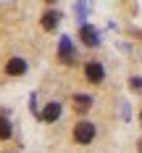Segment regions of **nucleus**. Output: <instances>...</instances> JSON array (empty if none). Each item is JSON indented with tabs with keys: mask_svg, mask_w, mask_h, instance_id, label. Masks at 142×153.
<instances>
[{
	"mask_svg": "<svg viewBox=\"0 0 142 153\" xmlns=\"http://www.w3.org/2000/svg\"><path fill=\"white\" fill-rule=\"evenodd\" d=\"M95 137V124L92 122H79L74 127V140H77L79 145H87V143H92Z\"/></svg>",
	"mask_w": 142,
	"mask_h": 153,
	"instance_id": "1",
	"label": "nucleus"
},
{
	"mask_svg": "<svg viewBox=\"0 0 142 153\" xmlns=\"http://www.w3.org/2000/svg\"><path fill=\"white\" fill-rule=\"evenodd\" d=\"M84 76H87V82H92V85H100V82L105 79V69H103L97 61H90L87 66H84Z\"/></svg>",
	"mask_w": 142,
	"mask_h": 153,
	"instance_id": "2",
	"label": "nucleus"
},
{
	"mask_svg": "<svg viewBox=\"0 0 142 153\" xmlns=\"http://www.w3.org/2000/svg\"><path fill=\"white\" fill-rule=\"evenodd\" d=\"M79 37H82V42H84V45H90V48H95L97 42H100L97 29H95V27H90V24H84V27L79 29Z\"/></svg>",
	"mask_w": 142,
	"mask_h": 153,
	"instance_id": "3",
	"label": "nucleus"
},
{
	"mask_svg": "<svg viewBox=\"0 0 142 153\" xmlns=\"http://www.w3.org/2000/svg\"><path fill=\"white\" fill-rule=\"evenodd\" d=\"M5 71H8L11 76H21L24 71H26V61H24V58H11L8 66H5Z\"/></svg>",
	"mask_w": 142,
	"mask_h": 153,
	"instance_id": "4",
	"label": "nucleus"
},
{
	"mask_svg": "<svg viewBox=\"0 0 142 153\" xmlns=\"http://www.w3.org/2000/svg\"><path fill=\"white\" fill-rule=\"evenodd\" d=\"M58 116H61V103H47L45 111H42V119L45 122H55Z\"/></svg>",
	"mask_w": 142,
	"mask_h": 153,
	"instance_id": "5",
	"label": "nucleus"
},
{
	"mask_svg": "<svg viewBox=\"0 0 142 153\" xmlns=\"http://www.w3.org/2000/svg\"><path fill=\"white\" fill-rule=\"evenodd\" d=\"M58 21H61V16L55 13V11H47L45 16H42V27H45L47 32H53L55 27H58Z\"/></svg>",
	"mask_w": 142,
	"mask_h": 153,
	"instance_id": "6",
	"label": "nucleus"
},
{
	"mask_svg": "<svg viewBox=\"0 0 142 153\" xmlns=\"http://www.w3.org/2000/svg\"><path fill=\"white\" fill-rule=\"evenodd\" d=\"M90 106H92V98L90 95H74V108L77 111H87Z\"/></svg>",
	"mask_w": 142,
	"mask_h": 153,
	"instance_id": "7",
	"label": "nucleus"
},
{
	"mask_svg": "<svg viewBox=\"0 0 142 153\" xmlns=\"http://www.w3.org/2000/svg\"><path fill=\"white\" fill-rule=\"evenodd\" d=\"M61 58H63L66 63H71V58H74V50H71L68 37H63V40H61Z\"/></svg>",
	"mask_w": 142,
	"mask_h": 153,
	"instance_id": "8",
	"label": "nucleus"
},
{
	"mask_svg": "<svg viewBox=\"0 0 142 153\" xmlns=\"http://www.w3.org/2000/svg\"><path fill=\"white\" fill-rule=\"evenodd\" d=\"M11 132H13V129H11V122H8L5 116H0V140H8Z\"/></svg>",
	"mask_w": 142,
	"mask_h": 153,
	"instance_id": "9",
	"label": "nucleus"
},
{
	"mask_svg": "<svg viewBox=\"0 0 142 153\" xmlns=\"http://www.w3.org/2000/svg\"><path fill=\"white\" fill-rule=\"evenodd\" d=\"M132 87H134V90H142V79H140V76L132 79Z\"/></svg>",
	"mask_w": 142,
	"mask_h": 153,
	"instance_id": "10",
	"label": "nucleus"
},
{
	"mask_svg": "<svg viewBox=\"0 0 142 153\" xmlns=\"http://www.w3.org/2000/svg\"><path fill=\"white\" fill-rule=\"evenodd\" d=\"M140 153H142V140H140Z\"/></svg>",
	"mask_w": 142,
	"mask_h": 153,
	"instance_id": "11",
	"label": "nucleus"
}]
</instances>
